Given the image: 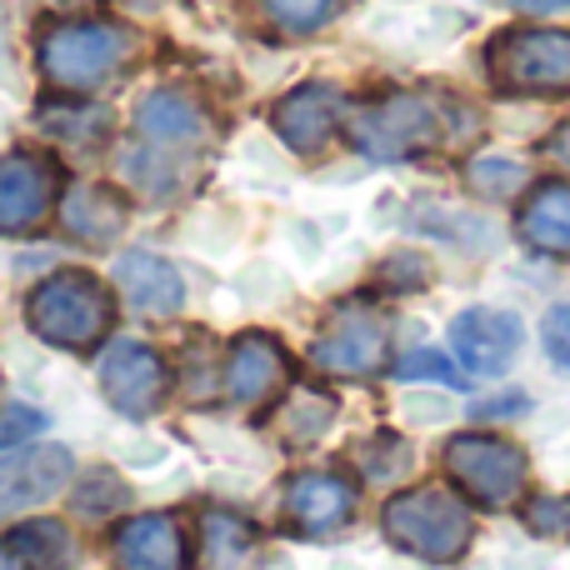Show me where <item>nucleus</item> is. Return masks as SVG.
Here are the masks:
<instances>
[{
	"mask_svg": "<svg viewBox=\"0 0 570 570\" xmlns=\"http://www.w3.org/2000/svg\"><path fill=\"white\" fill-rule=\"evenodd\" d=\"M451 351L465 371L495 375L521 351V321L511 311H495V305H471L451 321Z\"/></svg>",
	"mask_w": 570,
	"mask_h": 570,
	"instance_id": "9b49d317",
	"label": "nucleus"
},
{
	"mask_svg": "<svg viewBox=\"0 0 570 570\" xmlns=\"http://www.w3.org/2000/svg\"><path fill=\"white\" fill-rule=\"evenodd\" d=\"M60 190V170L40 150H10L0 156V236L36 230L50 216Z\"/></svg>",
	"mask_w": 570,
	"mask_h": 570,
	"instance_id": "1a4fd4ad",
	"label": "nucleus"
},
{
	"mask_svg": "<svg viewBox=\"0 0 570 570\" xmlns=\"http://www.w3.org/2000/svg\"><path fill=\"white\" fill-rule=\"evenodd\" d=\"M70 451L66 445H26V451L0 461V515L30 511V505L50 501L66 491L70 481Z\"/></svg>",
	"mask_w": 570,
	"mask_h": 570,
	"instance_id": "f8f14e48",
	"label": "nucleus"
},
{
	"mask_svg": "<svg viewBox=\"0 0 570 570\" xmlns=\"http://www.w3.org/2000/svg\"><path fill=\"white\" fill-rule=\"evenodd\" d=\"M341 110H345L341 90H331V86H301V90H291V96L276 106L271 126H276V136L291 150L311 156V150H321L325 140L335 136V126H341Z\"/></svg>",
	"mask_w": 570,
	"mask_h": 570,
	"instance_id": "dca6fc26",
	"label": "nucleus"
},
{
	"mask_svg": "<svg viewBox=\"0 0 570 570\" xmlns=\"http://www.w3.org/2000/svg\"><path fill=\"white\" fill-rule=\"evenodd\" d=\"M395 375H405V381H441V385H465L461 375L451 371V365L441 361V355H431V351H421V355H405L401 361V371Z\"/></svg>",
	"mask_w": 570,
	"mask_h": 570,
	"instance_id": "c756f323",
	"label": "nucleus"
},
{
	"mask_svg": "<svg viewBox=\"0 0 570 570\" xmlns=\"http://www.w3.org/2000/svg\"><path fill=\"white\" fill-rule=\"evenodd\" d=\"M26 321L40 341L60 345V351H86L116 321V295L90 271H56L30 291Z\"/></svg>",
	"mask_w": 570,
	"mask_h": 570,
	"instance_id": "7ed1b4c3",
	"label": "nucleus"
},
{
	"mask_svg": "<svg viewBox=\"0 0 570 570\" xmlns=\"http://www.w3.org/2000/svg\"><path fill=\"white\" fill-rule=\"evenodd\" d=\"M541 345H546V355H551L556 365H566V371H570V305H556V311H546Z\"/></svg>",
	"mask_w": 570,
	"mask_h": 570,
	"instance_id": "cd10ccee",
	"label": "nucleus"
},
{
	"mask_svg": "<svg viewBox=\"0 0 570 570\" xmlns=\"http://www.w3.org/2000/svg\"><path fill=\"white\" fill-rule=\"evenodd\" d=\"M6 561L16 570H70L76 566V535L60 521H26L6 535Z\"/></svg>",
	"mask_w": 570,
	"mask_h": 570,
	"instance_id": "aec40b11",
	"label": "nucleus"
},
{
	"mask_svg": "<svg viewBox=\"0 0 570 570\" xmlns=\"http://www.w3.org/2000/svg\"><path fill=\"white\" fill-rule=\"evenodd\" d=\"M136 136H140V146H146V160H130L140 176V170L156 166V160L186 156V150L206 146L210 120H206V110L190 96H180V90H156V96H146L136 106Z\"/></svg>",
	"mask_w": 570,
	"mask_h": 570,
	"instance_id": "6e6552de",
	"label": "nucleus"
},
{
	"mask_svg": "<svg viewBox=\"0 0 570 570\" xmlns=\"http://www.w3.org/2000/svg\"><path fill=\"white\" fill-rule=\"evenodd\" d=\"M200 561L206 570H261V535L230 511L200 515Z\"/></svg>",
	"mask_w": 570,
	"mask_h": 570,
	"instance_id": "6ab92c4d",
	"label": "nucleus"
},
{
	"mask_svg": "<svg viewBox=\"0 0 570 570\" xmlns=\"http://www.w3.org/2000/svg\"><path fill=\"white\" fill-rule=\"evenodd\" d=\"M40 425H46V415H40V411H26V405H6V411H0V451H10V445L30 441Z\"/></svg>",
	"mask_w": 570,
	"mask_h": 570,
	"instance_id": "c85d7f7f",
	"label": "nucleus"
},
{
	"mask_svg": "<svg viewBox=\"0 0 570 570\" xmlns=\"http://www.w3.org/2000/svg\"><path fill=\"white\" fill-rule=\"evenodd\" d=\"M355 515V485L335 471H301L285 485V521L301 535H335Z\"/></svg>",
	"mask_w": 570,
	"mask_h": 570,
	"instance_id": "ddd939ff",
	"label": "nucleus"
},
{
	"mask_svg": "<svg viewBox=\"0 0 570 570\" xmlns=\"http://www.w3.org/2000/svg\"><path fill=\"white\" fill-rule=\"evenodd\" d=\"M361 465H365V475H371V481H395V475L411 465V451H405V441H395L391 455H381V435H375V441L361 451Z\"/></svg>",
	"mask_w": 570,
	"mask_h": 570,
	"instance_id": "bb28decb",
	"label": "nucleus"
},
{
	"mask_svg": "<svg viewBox=\"0 0 570 570\" xmlns=\"http://www.w3.org/2000/svg\"><path fill=\"white\" fill-rule=\"evenodd\" d=\"M311 361L325 375H375L391 361V331L385 315L365 301H345L341 311L325 321L321 341L311 345Z\"/></svg>",
	"mask_w": 570,
	"mask_h": 570,
	"instance_id": "0eeeda50",
	"label": "nucleus"
},
{
	"mask_svg": "<svg viewBox=\"0 0 570 570\" xmlns=\"http://www.w3.org/2000/svg\"><path fill=\"white\" fill-rule=\"evenodd\" d=\"M525 525L535 535H570V495H535L525 505Z\"/></svg>",
	"mask_w": 570,
	"mask_h": 570,
	"instance_id": "b1692460",
	"label": "nucleus"
},
{
	"mask_svg": "<svg viewBox=\"0 0 570 570\" xmlns=\"http://www.w3.org/2000/svg\"><path fill=\"white\" fill-rule=\"evenodd\" d=\"M491 80L505 96H566L570 90V30L521 26L491 40Z\"/></svg>",
	"mask_w": 570,
	"mask_h": 570,
	"instance_id": "39448f33",
	"label": "nucleus"
},
{
	"mask_svg": "<svg viewBox=\"0 0 570 570\" xmlns=\"http://www.w3.org/2000/svg\"><path fill=\"white\" fill-rule=\"evenodd\" d=\"M126 495L130 491L110 471H90L86 481H80V491H76V505L80 511H110V505H126Z\"/></svg>",
	"mask_w": 570,
	"mask_h": 570,
	"instance_id": "a878e982",
	"label": "nucleus"
},
{
	"mask_svg": "<svg viewBox=\"0 0 570 570\" xmlns=\"http://www.w3.org/2000/svg\"><path fill=\"white\" fill-rule=\"evenodd\" d=\"M546 156H551V160H561V166H570V126L556 130V136H551V146H546Z\"/></svg>",
	"mask_w": 570,
	"mask_h": 570,
	"instance_id": "7c9ffc66",
	"label": "nucleus"
},
{
	"mask_svg": "<svg viewBox=\"0 0 570 570\" xmlns=\"http://www.w3.org/2000/svg\"><path fill=\"white\" fill-rule=\"evenodd\" d=\"M285 375H291V361H285V351L271 335L250 331L240 335L236 345H230V361H226V401L230 405H266L271 395L285 385Z\"/></svg>",
	"mask_w": 570,
	"mask_h": 570,
	"instance_id": "4468645a",
	"label": "nucleus"
},
{
	"mask_svg": "<svg viewBox=\"0 0 570 570\" xmlns=\"http://www.w3.org/2000/svg\"><path fill=\"white\" fill-rule=\"evenodd\" d=\"M381 525L391 535V546H401L405 556H421V561L451 566L471 551V505L455 491H441V485H415V491H401L385 501Z\"/></svg>",
	"mask_w": 570,
	"mask_h": 570,
	"instance_id": "f03ea898",
	"label": "nucleus"
},
{
	"mask_svg": "<svg viewBox=\"0 0 570 570\" xmlns=\"http://www.w3.org/2000/svg\"><path fill=\"white\" fill-rule=\"evenodd\" d=\"M521 180H525V170L515 166V160H475L471 166V186L481 190V196H511Z\"/></svg>",
	"mask_w": 570,
	"mask_h": 570,
	"instance_id": "393cba45",
	"label": "nucleus"
},
{
	"mask_svg": "<svg viewBox=\"0 0 570 570\" xmlns=\"http://www.w3.org/2000/svg\"><path fill=\"white\" fill-rule=\"evenodd\" d=\"M331 415L335 405L325 395H295V405L285 411V431H291V441H315L331 425Z\"/></svg>",
	"mask_w": 570,
	"mask_h": 570,
	"instance_id": "5701e85b",
	"label": "nucleus"
},
{
	"mask_svg": "<svg viewBox=\"0 0 570 570\" xmlns=\"http://www.w3.org/2000/svg\"><path fill=\"white\" fill-rule=\"evenodd\" d=\"M335 6H341V0H266L271 20H276L281 30H295V36L325 26V20L335 16Z\"/></svg>",
	"mask_w": 570,
	"mask_h": 570,
	"instance_id": "4be33fe9",
	"label": "nucleus"
},
{
	"mask_svg": "<svg viewBox=\"0 0 570 570\" xmlns=\"http://www.w3.org/2000/svg\"><path fill=\"white\" fill-rule=\"evenodd\" d=\"M521 10H535V16H546V10H570V0H515Z\"/></svg>",
	"mask_w": 570,
	"mask_h": 570,
	"instance_id": "2f4dec72",
	"label": "nucleus"
},
{
	"mask_svg": "<svg viewBox=\"0 0 570 570\" xmlns=\"http://www.w3.org/2000/svg\"><path fill=\"white\" fill-rule=\"evenodd\" d=\"M66 226L76 230L80 240H90V246H106V240H116V230L126 226V206L116 200V190L86 186V190H76V196H70Z\"/></svg>",
	"mask_w": 570,
	"mask_h": 570,
	"instance_id": "412c9836",
	"label": "nucleus"
},
{
	"mask_svg": "<svg viewBox=\"0 0 570 570\" xmlns=\"http://www.w3.org/2000/svg\"><path fill=\"white\" fill-rule=\"evenodd\" d=\"M521 240L541 256H570V186L566 180H546L525 196L521 206Z\"/></svg>",
	"mask_w": 570,
	"mask_h": 570,
	"instance_id": "a211bd4d",
	"label": "nucleus"
},
{
	"mask_svg": "<svg viewBox=\"0 0 570 570\" xmlns=\"http://www.w3.org/2000/svg\"><path fill=\"white\" fill-rule=\"evenodd\" d=\"M116 285L126 291V301L146 315H176L186 305V285H180L176 266H166L150 250H126L116 261Z\"/></svg>",
	"mask_w": 570,
	"mask_h": 570,
	"instance_id": "f3484780",
	"label": "nucleus"
},
{
	"mask_svg": "<svg viewBox=\"0 0 570 570\" xmlns=\"http://www.w3.org/2000/svg\"><path fill=\"white\" fill-rule=\"evenodd\" d=\"M136 50V36L120 26H100V20H60L40 36V76L56 90H96L110 80Z\"/></svg>",
	"mask_w": 570,
	"mask_h": 570,
	"instance_id": "20e7f679",
	"label": "nucleus"
},
{
	"mask_svg": "<svg viewBox=\"0 0 570 570\" xmlns=\"http://www.w3.org/2000/svg\"><path fill=\"white\" fill-rule=\"evenodd\" d=\"M445 471L451 481L471 495L475 505H491V511H505V505L521 501L525 481H531V465H525V451H515L511 441H495V435H455L445 445Z\"/></svg>",
	"mask_w": 570,
	"mask_h": 570,
	"instance_id": "423d86ee",
	"label": "nucleus"
},
{
	"mask_svg": "<svg viewBox=\"0 0 570 570\" xmlns=\"http://www.w3.org/2000/svg\"><path fill=\"white\" fill-rule=\"evenodd\" d=\"M455 120H461V106H445L435 96H415V90H395V96L355 110L351 140L371 160H411V156H425V150H441L451 140L471 136Z\"/></svg>",
	"mask_w": 570,
	"mask_h": 570,
	"instance_id": "f257e3e1",
	"label": "nucleus"
},
{
	"mask_svg": "<svg viewBox=\"0 0 570 570\" xmlns=\"http://www.w3.org/2000/svg\"><path fill=\"white\" fill-rule=\"evenodd\" d=\"M190 546L176 515H136L116 531V570H186Z\"/></svg>",
	"mask_w": 570,
	"mask_h": 570,
	"instance_id": "2eb2a0df",
	"label": "nucleus"
},
{
	"mask_svg": "<svg viewBox=\"0 0 570 570\" xmlns=\"http://www.w3.org/2000/svg\"><path fill=\"white\" fill-rule=\"evenodd\" d=\"M166 385H170L166 361L140 341H116L106 351V361H100V391H106V401L116 405L120 415H130V421L156 411V405L166 401Z\"/></svg>",
	"mask_w": 570,
	"mask_h": 570,
	"instance_id": "9d476101",
	"label": "nucleus"
}]
</instances>
